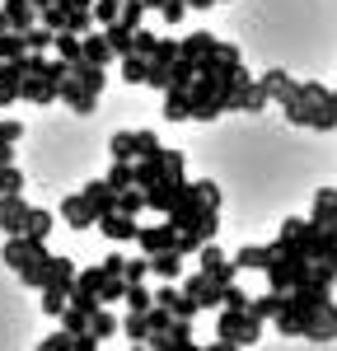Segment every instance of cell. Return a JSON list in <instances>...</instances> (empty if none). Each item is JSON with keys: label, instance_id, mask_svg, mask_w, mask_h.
<instances>
[{"label": "cell", "instance_id": "16", "mask_svg": "<svg viewBox=\"0 0 337 351\" xmlns=\"http://www.w3.org/2000/svg\"><path fill=\"white\" fill-rule=\"evenodd\" d=\"M52 52L61 56V61H80L84 56V33H71V28H61L52 43Z\"/></svg>", "mask_w": 337, "mask_h": 351}, {"label": "cell", "instance_id": "26", "mask_svg": "<svg viewBox=\"0 0 337 351\" xmlns=\"http://www.w3.org/2000/svg\"><path fill=\"white\" fill-rule=\"evenodd\" d=\"M122 5H127V0H94V24H117V19H122Z\"/></svg>", "mask_w": 337, "mask_h": 351}, {"label": "cell", "instance_id": "2", "mask_svg": "<svg viewBox=\"0 0 337 351\" xmlns=\"http://www.w3.org/2000/svg\"><path fill=\"white\" fill-rule=\"evenodd\" d=\"M262 324H267V319H258L253 309H234V304H221L216 332H221V342H229V347H253V342L262 337Z\"/></svg>", "mask_w": 337, "mask_h": 351}, {"label": "cell", "instance_id": "34", "mask_svg": "<svg viewBox=\"0 0 337 351\" xmlns=\"http://www.w3.org/2000/svg\"><path fill=\"white\" fill-rule=\"evenodd\" d=\"M66 10H94V0H61Z\"/></svg>", "mask_w": 337, "mask_h": 351}, {"label": "cell", "instance_id": "30", "mask_svg": "<svg viewBox=\"0 0 337 351\" xmlns=\"http://www.w3.org/2000/svg\"><path fill=\"white\" fill-rule=\"evenodd\" d=\"M225 304H234V309H249L253 295L244 291V286H234V281H229V286H225Z\"/></svg>", "mask_w": 337, "mask_h": 351}, {"label": "cell", "instance_id": "28", "mask_svg": "<svg viewBox=\"0 0 337 351\" xmlns=\"http://www.w3.org/2000/svg\"><path fill=\"white\" fill-rule=\"evenodd\" d=\"M155 304H160V300L150 295L140 281H132V286H127V309H155Z\"/></svg>", "mask_w": 337, "mask_h": 351}, {"label": "cell", "instance_id": "8", "mask_svg": "<svg viewBox=\"0 0 337 351\" xmlns=\"http://www.w3.org/2000/svg\"><path fill=\"white\" fill-rule=\"evenodd\" d=\"M216 52H221V38H216V33H192V38H183V56L192 61L197 71H201Z\"/></svg>", "mask_w": 337, "mask_h": 351}, {"label": "cell", "instance_id": "17", "mask_svg": "<svg viewBox=\"0 0 337 351\" xmlns=\"http://www.w3.org/2000/svg\"><path fill=\"white\" fill-rule=\"evenodd\" d=\"M19 56H28V33L24 28L0 33V61H19Z\"/></svg>", "mask_w": 337, "mask_h": 351}, {"label": "cell", "instance_id": "3", "mask_svg": "<svg viewBox=\"0 0 337 351\" xmlns=\"http://www.w3.org/2000/svg\"><path fill=\"white\" fill-rule=\"evenodd\" d=\"M183 291H188V300H197L201 309H221V304H225V286L211 276V271H197V276H188V281H183Z\"/></svg>", "mask_w": 337, "mask_h": 351}, {"label": "cell", "instance_id": "24", "mask_svg": "<svg viewBox=\"0 0 337 351\" xmlns=\"http://www.w3.org/2000/svg\"><path fill=\"white\" fill-rule=\"evenodd\" d=\"M61 324H66V332L84 337V332H89V309H80V304H66V309H61Z\"/></svg>", "mask_w": 337, "mask_h": 351}, {"label": "cell", "instance_id": "22", "mask_svg": "<svg viewBox=\"0 0 337 351\" xmlns=\"http://www.w3.org/2000/svg\"><path fill=\"white\" fill-rule=\"evenodd\" d=\"M108 150H112V160H136V155H140L136 132H117V136L108 141Z\"/></svg>", "mask_w": 337, "mask_h": 351}, {"label": "cell", "instance_id": "7", "mask_svg": "<svg viewBox=\"0 0 337 351\" xmlns=\"http://www.w3.org/2000/svg\"><path fill=\"white\" fill-rule=\"evenodd\" d=\"M140 253L150 258V253H164V248H178V230H173V220L168 225H150V230H140L136 234Z\"/></svg>", "mask_w": 337, "mask_h": 351}, {"label": "cell", "instance_id": "13", "mask_svg": "<svg viewBox=\"0 0 337 351\" xmlns=\"http://www.w3.org/2000/svg\"><path fill=\"white\" fill-rule=\"evenodd\" d=\"M150 66H155V52H127L122 56V80L127 84H145L150 80Z\"/></svg>", "mask_w": 337, "mask_h": 351}, {"label": "cell", "instance_id": "33", "mask_svg": "<svg viewBox=\"0 0 337 351\" xmlns=\"http://www.w3.org/2000/svg\"><path fill=\"white\" fill-rule=\"evenodd\" d=\"M136 141H140V155H150V150H160V136H155V132H136Z\"/></svg>", "mask_w": 337, "mask_h": 351}, {"label": "cell", "instance_id": "14", "mask_svg": "<svg viewBox=\"0 0 337 351\" xmlns=\"http://www.w3.org/2000/svg\"><path fill=\"white\" fill-rule=\"evenodd\" d=\"M127 342H136V347H150V332H155V328H150V314H145V309H127Z\"/></svg>", "mask_w": 337, "mask_h": 351}, {"label": "cell", "instance_id": "21", "mask_svg": "<svg viewBox=\"0 0 337 351\" xmlns=\"http://www.w3.org/2000/svg\"><path fill=\"white\" fill-rule=\"evenodd\" d=\"M75 276H80V271H75V263H71V258H52V276H47V286L71 291V286H75Z\"/></svg>", "mask_w": 337, "mask_h": 351}, {"label": "cell", "instance_id": "25", "mask_svg": "<svg viewBox=\"0 0 337 351\" xmlns=\"http://www.w3.org/2000/svg\"><path fill=\"white\" fill-rule=\"evenodd\" d=\"M89 332H94V337H99V342H103V337H112V332H117V319H112L108 309H103V304H99V309H94V314H89Z\"/></svg>", "mask_w": 337, "mask_h": 351}, {"label": "cell", "instance_id": "31", "mask_svg": "<svg viewBox=\"0 0 337 351\" xmlns=\"http://www.w3.org/2000/svg\"><path fill=\"white\" fill-rule=\"evenodd\" d=\"M42 351H75V332H56V337H47Z\"/></svg>", "mask_w": 337, "mask_h": 351}, {"label": "cell", "instance_id": "32", "mask_svg": "<svg viewBox=\"0 0 337 351\" xmlns=\"http://www.w3.org/2000/svg\"><path fill=\"white\" fill-rule=\"evenodd\" d=\"M150 271V258H136V263H127V281H140Z\"/></svg>", "mask_w": 337, "mask_h": 351}, {"label": "cell", "instance_id": "19", "mask_svg": "<svg viewBox=\"0 0 337 351\" xmlns=\"http://www.w3.org/2000/svg\"><path fill=\"white\" fill-rule=\"evenodd\" d=\"M103 271H108V267H103ZM127 286H132V281H127L122 271H108L103 286H99V300H103V304H122V300H127Z\"/></svg>", "mask_w": 337, "mask_h": 351}, {"label": "cell", "instance_id": "20", "mask_svg": "<svg viewBox=\"0 0 337 351\" xmlns=\"http://www.w3.org/2000/svg\"><path fill=\"white\" fill-rule=\"evenodd\" d=\"M84 56L99 61V66H108L112 56H117V47L108 43V33H89V38H84Z\"/></svg>", "mask_w": 337, "mask_h": 351}, {"label": "cell", "instance_id": "18", "mask_svg": "<svg viewBox=\"0 0 337 351\" xmlns=\"http://www.w3.org/2000/svg\"><path fill=\"white\" fill-rule=\"evenodd\" d=\"M262 89H267V94H272V99H277V104H286V99H290V94H295V89H300V84L290 80V75H286V71H267V75H262Z\"/></svg>", "mask_w": 337, "mask_h": 351}, {"label": "cell", "instance_id": "35", "mask_svg": "<svg viewBox=\"0 0 337 351\" xmlns=\"http://www.w3.org/2000/svg\"><path fill=\"white\" fill-rule=\"evenodd\" d=\"M0 202H5V197H0Z\"/></svg>", "mask_w": 337, "mask_h": 351}, {"label": "cell", "instance_id": "15", "mask_svg": "<svg viewBox=\"0 0 337 351\" xmlns=\"http://www.w3.org/2000/svg\"><path fill=\"white\" fill-rule=\"evenodd\" d=\"M5 14H10V28H33L42 19L33 0H5Z\"/></svg>", "mask_w": 337, "mask_h": 351}, {"label": "cell", "instance_id": "1", "mask_svg": "<svg viewBox=\"0 0 337 351\" xmlns=\"http://www.w3.org/2000/svg\"><path fill=\"white\" fill-rule=\"evenodd\" d=\"M281 112L295 122V127H314V132H333L337 127V94L333 89H323V84H300Z\"/></svg>", "mask_w": 337, "mask_h": 351}, {"label": "cell", "instance_id": "10", "mask_svg": "<svg viewBox=\"0 0 337 351\" xmlns=\"http://www.w3.org/2000/svg\"><path fill=\"white\" fill-rule=\"evenodd\" d=\"M272 258H277V248H272V243H249V248H239V253H234L239 271H267V267H272Z\"/></svg>", "mask_w": 337, "mask_h": 351}, {"label": "cell", "instance_id": "29", "mask_svg": "<svg viewBox=\"0 0 337 351\" xmlns=\"http://www.w3.org/2000/svg\"><path fill=\"white\" fill-rule=\"evenodd\" d=\"M47 230H52V211H33V220H28V234H33V239H47Z\"/></svg>", "mask_w": 337, "mask_h": 351}, {"label": "cell", "instance_id": "23", "mask_svg": "<svg viewBox=\"0 0 337 351\" xmlns=\"http://www.w3.org/2000/svg\"><path fill=\"white\" fill-rule=\"evenodd\" d=\"M258 319H277L281 309H286V291H272V295H262V300H253L249 304Z\"/></svg>", "mask_w": 337, "mask_h": 351}, {"label": "cell", "instance_id": "4", "mask_svg": "<svg viewBox=\"0 0 337 351\" xmlns=\"http://www.w3.org/2000/svg\"><path fill=\"white\" fill-rule=\"evenodd\" d=\"M28 220H33V206H28L19 192H10L0 202V230L5 234H28Z\"/></svg>", "mask_w": 337, "mask_h": 351}, {"label": "cell", "instance_id": "6", "mask_svg": "<svg viewBox=\"0 0 337 351\" xmlns=\"http://www.w3.org/2000/svg\"><path fill=\"white\" fill-rule=\"evenodd\" d=\"M99 230H103L112 243H136V234H140V225H136L132 211H108V216L99 220Z\"/></svg>", "mask_w": 337, "mask_h": 351}, {"label": "cell", "instance_id": "12", "mask_svg": "<svg viewBox=\"0 0 337 351\" xmlns=\"http://www.w3.org/2000/svg\"><path fill=\"white\" fill-rule=\"evenodd\" d=\"M84 197H89V206L99 211V220L108 216V211H117V188H112L108 178H94V183L84 188Z\"/></svg>", "mask_w": 337, "mask_h": 351}, {"label": "cell", "instance_id": "9", "mask_svg": "<svg viewBox=\"0 0 337 351\" xmlns=\"http://www.w3.org/2000/svg\"><path fill=\"white\" fill-rule=\"evenodd\" d=\"M155 300H160L164 309H173L178 319H197V314H201V304H197V300H188V291H178V286H168V281L155 291Z\"/></svg>", "mask_w": 337, "mask_h": 351}, {"label": "cell", "instance_id": "27", "mask_svg": "<svg viewBox=\"0 0 337 351\" xmlns=\"http://www.w3.org/2000/svg\"><path fill=\"white\" fill-rule=\"evenodd\" d=\"M24 188V173L14 169V160H5L0 164V197H10V192H19Z\"/></svg>", "mask_w": 337, "mask_h": 351}, {"label": "cell", "instance_id": "11", "mask_svg": "<svg viewBox=\"0 0 337 351\" xmlns=\"http://www.w3.org/2000/svg\"><path fill=\"white\" fill-rule=\"evenodd\" d=\"M183 258H188V253H178V248L150 253V276H160V281H178V276H183Z\"/></svg>", "mask_w": 337, "mask_h": 351}, {"label": "cell", "instance_id": "5", "mask_svg": "<svg viewBox=\"0 0 337 351\" xmlns=\"http://www.w3.org/2000/svg\"><path fill=\"white\" fill-rule=\"evenodd\" d=\"M56 216L66 220V225H71V230H89V225H99V211H94V206H89V197H84V192H75V197H66V202H61V211H56Z\"/></svg>", "mask_w": 337, "mask_h": 351}]
</instances>
